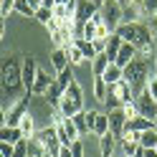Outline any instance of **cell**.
<instances>
[{"label":"cell","instance_id":"cell-1","mask_svg":"<svg viewBox=\"0 0 157 157\" xmlns=\"http://www.w3.org/2000/svg\"><path fill=\"white\" fill-rule=\"evenodd\" d=\"M0 78H3V94L5 99H21L18 91L23 89V58H18L15 53H8L5 61H3V68H0ZM25 91V89H23Z\"/></svg>","mask_w":157,"mask_h":157},{"label":"cell","instance_id":"cell-2","mask_svg":"<svg viewBox=\"0 0 157 157\" xmlns=\"http://www.w3.org/2000/svg\"><path fill=\"white\" fill-rule=\"evenodd\" d=\"M114 33H119L127 43H132V46H137V48H142V46H147V43H155V38H152V33H150V25H147V21L122 23Z\"/></svg>","mask_w":157,"mask_h":157},{"label":"cell","instance_id":"cell-3","mask_svg":"<svg viewBox=\"0 0 157 157\" xmlns=\"http://www.w3.org/2000/svg\"><path fill=\"white\" fill-rule=\"evenodd\" d=\"M99 10L104 15V23L109 25L112 31H117V28L124 23V5L119 3V0H104Z\"/></svg>","mask_w":157,"mask_h":157},{"label":"cell","instance_id":"cell-4","mask_svg":"<svg viewBox=\"0 0 157 157\" xmlns=\"http://www.w3.org/2000/svg\"><path fill=\"white\" fill-rule=\"evenodd\" d=\"M33 140L46 150V155H58V150L63 147L61 140H58V132H56V127H53V124H46L43 129H38V134L33 137Z\"/></svg>","mask_w":157,"mask_h":157},{"label":"cell","instance_id":"cell-5","mask_svg":"<svg viewBox=\"0 0 157 157\" xmlns=\"http://www.w3.org/2000/svg\"><path fill=\"white\" fill-rule=\"evenodd\" d=\"M99 8H101L99 0H78V5H76V21H78V25L89 23L91 18L99 13Z\"/></svg>","mask_w":157,"mask_h":157},{"label":"cell","instance_id":"cell-6","mask_svg":"<svg viewBox=\"0 0 157 157\" xmlns=\"http://www.w3.org/2000/svg\"><path fill=\"white\" fill-rule=\"evenodd\" d=\"M134 104H137V109H140V117H147V119H157V99H152L147 91H142L140 96L134 99Z\"/></svg>","mask_w":157,"mask_h":157},{"label":"cell","instance_id":"cell-7","mask_svg":"<svg viewBox=\"0 0 157 157\" xmlns=\"http://www.w3.org/2000/svg\"><path fill=\"white\" fill-rule=\"evenodd\" d=\"M36 76H38V63L33 56H25L23 58V89L25 94H31L33 84H36Z\"/></svg>","mask_w":157,"mask_h":157},{"label":"cell","instance_id":"cell-8","mask_svg":"<svg viewBox=\"0 0 157 157\" xmlns=\"http://www.w3.org/2000/svg\"><path fill=\"white\" fill-rule=\"evenodd\" d=\"M53 81H56V74H48V71H43V68H38V76H36V84H33L31 94L33 96H46V91L51 89Z\"/></svg>","mask_w":157,"mask_h":157},{"label":"cell","instance_id":"cell-9","mask_svg":"<svg viewBox=\"0 0 157 157\" xmlns=\"http://www.w3.org/2000/svg\"><path fill=\"white\" fill-rule=\"evenodd\" d=\"M99 140V155L101 157H114L117 155V147H119V137L114 132H106L104 137H96Z\"/></svg>","mask_w":157,"mask_h":157},{"label":"cell","instance_id":"cell-10","mask_svg":"<svg viewBox=\"0 0 157 157\" xmlns=\"http://www.w3.org/2000/svg\"><path fill=\"white\" fill-rule=\"evenodd\" d=\"M109 91L117 96V99H119L122 104H129V101H134V91H132V86L129 84H127L124 81V78H122V81H117V84H112L109 86Z\"/></svg>","mask_w":157,"mask_h":157},{"label":"cell","instance_id":"cell-11","mask_svg":"<svg viewBox=\"0 0 157 157\" xmlns=\"http://www.w3.org/2000/svg\"><path fill=\"white\" fill-rule=\"evenodd\" d=\"M48 58H51V68H53V74H61L63 68L71 66V63H68V51H66V48H53Z\"/></svg>","mask_w":157,"mask_h":157},{"label":"cell","instance_id":"cell-12","mask_svg":"<svg viewBox=\"0 0 157 157\" xmlns=\"http://www.w3.org/2000/svg\"><path fill=\"white\" fill-rule=\"evenodd\" d=\"M18 127H21V132H23V137H25V140H33V137L38 134V124H36V114H33L31 109H28V112H25V117H23V119H21V124H18Z\"/></svg>","mask_w":157,"mask_h":157},{"label":"cell","instance_id":"cell-13","mask_svg":"<svg viewBox=\"0 0 157 157\" xmlns=\"http://www.w3.org/2000/svg\"><path fill=\"white\" fill-rule=\"evenodd\" d=\"M137 56H140V48L124 41V46H122V51H119V56H117V61H114V63H119V66L124 68V66H129Z\"/></svg>","mask_w":157,"mask_h":157},{"label":"cell","instance_id":"cell-14","mask_svg":"<svg viewBox=\"0 0 157 157\" xmlns=\"http://www.w3.org/2000/svg\"><path fill=\"white\" fill-rule=\"evenodd\" d=\"M91 94L96 101L104 104V99L109 96V84L104 81V76H91Z\"/></svg>","mask_w":157,"mask_h":157},{"label":"cell","instance_id":"cell-15","mask_svg":"<svg viewBox=\"0 0 157 157\" xmlns=\"http://www.w3.org/2000/svg\"><path fill=\"white\" fill-rule=\"evenodd\" d=\"M109 114V127H112V132L117 137H122L124 134V127H127V117L122 109H114V112H106Z\"/></svg>","mask_w":157,"mask_h":157},{"label":"cell","instance_id":"cell-16","mask_svg":"<svg viewBox=\"0 0 157 157\" xmlns=\"http://www.w3.org/2000/svg\"><path fill=\"white\" fill-rule=\"evenodd\" d=\"M106 132H112V127H109V114H106V112H99V117H96L94 124H91V134H94V137H104Z\"/></svg>","mask_w":157,"mask_h":157},{"label":"cell","instance_id":"cell-17","mask_svg":"<svg viewBox=\"0 0 157 157\" xmlns=\"http://www.w3.org/2000/svg\"><path fill=\"white\" fill-rule=\"evenodd\" d=\"M109 63H114V61H112V58L106 56V53H99V56H96L94 61L89 63V71H91V76H104V71L109 68Z\"/></svg>","mask_w":157,"mask_h":157},{"label":"cell","instance_id":"cell-18","mask_svg":"<svg viewBox=\"0 0 157 157\" xmlns=\"http://www.w3.org/2000/svg\"><path fill=\"white\" fill-rule=\"evenodd\" d=\"M122 46H124V38L119 36V33H112L109 36V41H106V56L112 58V61H117V56H119V51H122Z\"/></svg>","mask_w":157,"mask_h":157},{"label":"cell","instance_id":"cell-19","mask_svg":"<svg viewBox=\"0 0 157 157\" xmlns=\"http://www.w3.org/2000/svg\"><path fill=\"white\" fill-rule=\"evenodd\" d=\"M74 43L81 48V53L86 56V61H94L96 56H99V51H96V46H94V41H89V38H74Z\"/></svg>","mask_w":157,"mask_h":157},{"label":"cell","instance_id":"cell-20","mask_svg":"<svg viewBox=\"0 0 157 157\" xmlns=\"http://www.w3.org/2000/svg\"><path fill=\"white\" fill-rule=\"evenodd\" d=\"M0 140L3 142H10V144H18L21 140H25L21 127H3V132H0Z\"/></svg>","mask_w":157,"mask_h":157},{"label":"cell","instance_id":"cell-21","mask_svg":"<svg viewBox=\"0 0 157 157\" xmlns=\"http://www.w3.org/2000/svg\"><path fill=\"white\" fill-rule=\"evenodd\" d=\"M140 144H142V150H157V129L155 127L140 132Z\"/></svg>","mask_w":157,"mask_h":157},{"label":"cell","instance_id":"cell-22","mask_svg":"<svg viewBox=\"0 0 157 157\" xmlns=\"http://www.w3.org/2000/svg\"><path fill=\"white\" fill-rule=\"evenodd\" d=\"M122 78H124V68H122L119 63H109V68L104 71V81L112 86V84H117V81H122Z\"/></svg>","mask_w":157,"mask_h":157},{"label":"cell","instance_id":"cell-23","mask_svg":"<svg viewBox=\"0 0 157 157\" xmlns=\"http://www.w3.org/2000/svg\"><path fill=\"white\" fill-rule=\"evenodd\" d=\"M66 51H68V63H71L74 68H76V66H81V63H89V61H86V56L81 53V48H78L76 43H71Z\"/></svg>","mask_w":157,"mask_h":157},{"label":"cell","instance_id":"cell-24","mask_svg":"<svg viewBox=\"0 0 157 157\" xmlns=\"http://www.w3.org/2000/svg\"><path fill=\"white\" fill-rule=\"evenodd\" d=\"M56 81H58V86L66 91L68 86H71L74 81H76V74H74V66H68V68H63L61 74H56Z\"/></svg>","mask_w":157,"mask_h":157},{"label":"cell","instance_id":"cell-25","mask_svg":"<svg viewBox=\"0 0 157 157\" xmlns=\"http://www.w3.org/2000/svg\"><path fill=\"white\" fill-rule=\"evenodd\" d=\"M63 94L68 96V99H74L76 104H81V106H84V89H81V84H78V81H74Z\"/></svg>","mask_w":157,"mask_h":157},{"label":"cell","instance_id":"cell-26","mask_svg":"<svg viewBox=\"0 0 157 157\" xmlns=\"http://www.w3.org/2000/svg\"><path fill=\"white\" fill-rule=\"evenodd\" d=\"M13 13L23 15V18H33V15H36V10L31 8V3H28V0H15V10H13Z\"/></svg>","mask_w":157,"mask_h":157},{"label":"cell","instance_id":"cell-27","mask_svg":"<svg viewBox=\"0 0 157 157\" xmlns=\"http://www.w3.org/2000/svg\"><path fill=\"white\" fill-rule=\"evenodd\" d=\"M33 18H36V21L41 23V25H46V28H48V23L53 21V10H51V8H38Z\"/></svg>","mask_w":157,"mask_h":157},{"label":"cell","instance_id":"cell-28","mask_svg":"<svg viewBox=\"0 0 157 157\" xmlns=\"http://www.w3.org/2000/svg\"><path fill=\"white\" fill-rule=\"evenodd\" d=\"M96 28H99V23H94V21L84 23V25H81V38H89V41H94V38H96Z\"/></svg>","mask_w":157,"mask_h":157},{"label":"cell","instance_id":"cell-29","mask_svg":"<svg viewBox=\"0 0 157 157\" xmlns=\"http://www.w3.org/2000/svg\"><path fill=\"white\" fill-rule=\"evenodd\" d=\"M74 122H76V127H78V132H81V134H89V122H86V109H84V112H78V114H74Z\"/></svg>","mask_w":157,"mask_h":157},{"label":"cell","instance_id":"cell-30","mask_svg":"<svg viewBox=\"0 0 157 157\" xmlns=\"http://www.w3.org/2000/svg\"><path fill=\"white\" fill-rule=\"evenodd\" d=\"M15 10V0H0V18L8 21V15Z\"/></svg>","mask_w":157,"mask_h":157},{"label":"cell","instance_id":"cell-31","mask_svg":"<svg viewBox=\"0 0 157 157\" xmlns=\"http://www.w3.org/2000/svg\"><path fill=\"white\" fill-rule=\"evenodd\" d=\"M31 155V142L28 140H21L15 144V152H13V157H28Z\"/></svg>","mask_w":157,"mask_h":157},{"label":"cell","instance_id":"cell-32","mask_svg":"<svg viewBox=\"0 0 157 157\" xmlns=\"http://www.w3.org/2000/svg\"><path fill=\"white\" fill-rule=\"evenodd\" d=\"M122 112H124V117H127V122H129V119H134V117H140V109H137V104H134V101L122 104Z\"/></svg>","mask_w":157,"mask_h":157},{"label":"cell","instance_id":"cell-33","mask_svg":"<svg viewBox=\"0 0 157 157\" xmlns=\"http://www.w3.org/2000/svg\"><path fill=\"white\" fill-rule=\"evenodd\" d=\"M104 106H106V112H114V109H122V101L117 99V96L109 91V96L104 99Z\"/></svg>","mask_w":157,"mask_h":157},{"label":"cell","instance_id":"cell-34","mask_svg":"<svg viewBox=\"0 0 157 157\" xmlns=\"http://www.w3.org/2000/svg\"><path fill=\"white\" fill-rule=\"evenodd\" d=\"M144 21H147V25H150V33H152L155 43H157V15H147Z\"/></svg>","mask_w":157,"mask_h":157},{"label":"cell","instance_id":"cell-35","mask_svg":"<svg viewBox=\"0 0 157 157\" xmlns=\"http://www.w3.org/2000/svg\"><path fill=\"white\" fill-rule=\"evenodd\" d=\"M71 152H74V157H86L84 142H81V140H78V142H74V144H71Z\"/></svg>","mask_w":157,"mask_h":157},{"label":"cell","instance_id":"cell-36","mask_svg":"<svg viewBox=\"0 0 157 157\" xmlns=\"http://www.w3.org/2000/svg\"><path fill=\"white\" fill-rule=\"evenodd\" d=\"M147 94L152 96V99H157V76L155 78H150V81H147V89H144Z\"/></svg>","mask_w":157,"mask_h":157},{"label":"cell","instance_id":"cell-37","mask_svg":"<svg viewBox=\"0 0 157 157\" xmlns=\"http://www.w3.org/2000/svg\"><path fill=\"white\" fill-rule=\"evenodd\" d=\"M56 157H74V152H71V144H63L61 150H58V155Z\"/></svg>","mask_w":157,"mask_h":157},{"label":"cell","instance_id":"cell-38","mask_svg":"<svg viewBox=\"0 0 157 157\" xmlns=\"http://www.w3.org/2000/svg\"><path fill=\"white\" fill-rule=\"evenodd\" d=\"M41 3H43V8H51V10H53V8L58 5V0H41Z\"/></svg>","mask_w":157,"mask_h":157},{"label":"cell","instance_id":"cell-39","mask_svg":"<svg viewBox=\"0 0 157 157\" xmlns=\"http://www.w3.org/2000/svg\"><path fill=\"white\" fill-rule=\"evenodd\" d=\"M119 3H122V5H127V3H132V0H119Z\"/></svg>","mask_w":157,"mask_h":157},{"label":"cell","instance_id":"cell-40","mask_svg":"<svg viewBox=\"0 0 157 157\" xmlns=\"http://www.w3.org/2000/svg\"><path fill=\"white\" fill-rule=\"evenodd\" d=\"M155 66H157V56H155Z\"/></svg>","mask_w":157,"mask_h":157},{"label":"cell","instance_id":"cell-41","mask_svg":"<svg viewBox=\"0 0 157 157\" xmlns=\"http://www.w3.org/2000/svg\"><path fill=\"white\" fill-rule=\"evenodd\" d=\"M155 129H157V119H155Z\"/></svg>","mask_w":157,"mask_h":157},{"label":"cell","instance_id":"cell-42","mask_svg":"<svg viewBox=\"0 0 157 157\" xmlns=\"http://www.w3.org/2000/svg\"><path fill=\"white\" fill-rule=\"evenodd\" d=\"M46 157H56V155H46Z\"/></svg>","mask_w":157,"mask_h":157},{"label":"cell","instance_id":"cell-43","mask_svg":"<svg viewBox=\"0 0 157 157\" xmlns=\"http://www.w3.org/2000/svg\"><path fill=\"white\" fill-rule=\"evenodd\" d=\"M114 157H124V155H114Z\"/></svg>","mask_w":157,"mask_h":157},{"label":"cell","instance_id":"cell-44","mask_svg":"<svg viewBox=\"0 0 157 157\" xmlns=\"http://www.w3.org/2000/svg\"><path fill=\"white\" fill-rule=\"evenodd\" d=\"M155 15H157V13H155Z\"/></svg>","mask_w":157,"mask_h":157}]
</instances>
